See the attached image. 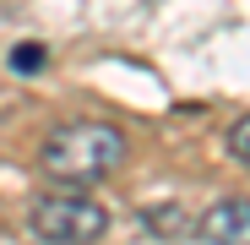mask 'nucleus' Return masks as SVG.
<instances>
[{"mask_svg":"<svg viewBox=\"0 0 250 245\" xmlns=\"http://www.w3.org/2000/svg\"><path fill=\"white\" fill-rule=\"evenodd\" d=\"M125 158V136L104 120H71V126H55L38 147V169L49 180H65V185H93L104 175L120 169Z\"/></svg>","mask_w":250,"mask_h":245,"instance_id":"nucleus-1","label":"nucleus"},{"mask_svg":"<svg viewBox=\"0 0 250 245\" xmlns=\"http://www.w3.org/2000/svg\"><path fill=\"white\" fill-rule=\"evenodd\" d=\"M27 229L44 245H98L109 234V213L82 191H55L27 207Z\"/></svg>","mask_w":250,"mask_h":245,"instance_id":"nucleus-2","label":"nucleus"},{"mask_svg":"<svg viewBox=\"0 0 250 245\" xmlns=\"http://www.w3.org/2000/svg\"><path fill=\"white\" fill-rule=\"evenodd\" d=\"M201 240L207 245H250V201H239V196L218 201L201 218Z\"/></svg>","mask_w":250,"mask_h":245,"instance_id":"nucleus-3","label":"nucleus"},{"mask_svg":"<svg viewBox=\"0 0 250 245\" xmlns=\"http://www.w3.org/2000/svg\"><path fill=\"white\" fill-rule=\"evenodd\" d=\"M229 153H234L239 163H250V114L229 126Z\"/></svg>","mask_w":250,"mask_h":245,"instance_id":"nucleus-4","label":"nucleus"},{"mask_svg":"<svg viewBox=\"0 0 250 245\" xmlns=\"http://www.w3.org/2000/svg\"><path fill=\"white\" fill-rule=\"evenodd\" d=\"M44 60H49V55H44V44H17V55H11V66H17V71H44Z\"/></svg>","mask_w":250,"mask_h":245,"instance_id":"nucleus-5","label":"nucleus"}]
</instances>
